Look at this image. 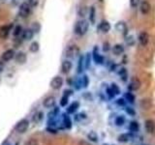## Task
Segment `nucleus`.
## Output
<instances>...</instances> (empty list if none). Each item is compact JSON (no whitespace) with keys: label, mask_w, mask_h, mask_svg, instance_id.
Returning <instances> with one entry per match:
<instances>
[{"label":"nucleus","mask_w":155,"mask_h":145,"mask_svg":"<svg viewBox=\"0 0 155 145\" xmlns=\"http://www.w3.org/2000/svg\"><path fill=\"white\" fill-rule=\"evenodd\" d=\"M89 27V23L86 19H81L75 25V33L78 34V35L82 36L87 32Z\"/></svg>","instance_id":"1"},{"label":"nucleus","mask_w":155,"mask_h":145,"mask_svg":"<svg viewBox=\"0 0 155 145\" xmlns=\"http://www.w3.org/2000/svg\"><path fill=\"white\" fill-rule=\"evenodd\" d=\"M31 13V6L29 5L28 3L24 2L22 3L21 6H19V10H18V16L22 18H27L29 14Z\"/></svg>","instance_id":"2"},{"label":"nucleus","mask_w":155,"mask_h":145,"mask_svg":"<svg viewBox=\"0 0 155 145\" xmlns=\"http://www.w3.org/2000/svg\"><path fill=\"white\" fill-rule=\"evenodd\" d=\"M28 127H29V121L27 119H22L16 125L15 130H16L17 132L19 133V134H23V133L26 132V130L28 129Z\"/></svg>","instance_id":"3"},{"label":"nucleus","mask_w":155,"mask_h":145,"mask_svg":"<svg viewBox=\"0 0 155 145\" xmlns=\"http://www.w3.org/2000/svg\"><path fill=\"white\" fill-rule=\"evenodd\" d=\"M80 54V48L77 46H70L66 50V56L68 58H75Z\"/></svg>","instance_id":"4"},{"label":"nucleus","mask_w":155,"mask_h":145,"mask_svg":"<svg viewBox=\"0 0 155 145\" xmlns=\"http://www.w3.org/2000/svg\"><path fill=\"white\" fill-rule=\"evenodd\" d=\"M62 85H63V79L60 76H54L51 81V87L54 90L60 89Z\"/></svg>","instance_id":"5"},{"label":"nucleus","mask_w":155,"mask_h":145,"mask_svg":"<svg viewBox=\"0 0 155 145\" xmlns=\"http://www.w3.org/2000/svg\"><path fill=\"white\" fill-rule=\"evenodd\" d=\"M14 56H15V50H7L2 53L1 58H2V61L8 62L10 60H12L14 58Z\"/></svg>","instance_id":"6"},{"label":"nucleus","mask_w":155,"mask_h":145,"mask_svg":"<svg viewBox=\"0 0 155 145\" xmlns=\"http://www.w3.org/2000/svg\"><path fill=\"white\" fill-rule=\"evenodd\" d=\"M115 29H116V31L119 32L120 34H123V35H126V33H127V31H128V27L124 21H119V22L116 23Z\"/></svg>","instance_id":"7"},{"label":"nucleus","mask_w":155,"mask_h":145,"mask_svg":"<svg viewBox=\"0 0 155 145\" xmlns=\"http://www.w3.org/2000/svg\"><path fill=\"white\" fill-rule=\"evenodd\" d=\"M43 105L47 108H53V106H54V105H55V98L53 96L48 97V98H46L45 100H44Z\"/></svg>","instance_id":"8"},{"label":"nucleus","mask_w":155,"mask_h":145,"mask_svg":"<svg viewBox=\"0 0 155 145\" xmlns=\"http://www.w3.org/2000/svg\"><path fill=\"white\" fill-rule=\"evenodd\" d=\"M140 10L142 14H147L150 10H151V6H150V3L148 1H143L140 3Z\"/></svg>","instance_id":"9"},{"label":"nucleus","mask_w":155,"mask_h":145,"mask_svg":"<svg viewBox=\"0 0 155 145\" xmlns=\"http://www.w3.org/2000/svg\"><path fill=\"white\" fill-rule=\"evenodd\" d=\"M98 29L103 33H108L110 30V24L109 21H101V23L99 24Z\"/></svg>","instance_id":"10"},{"label":"nucleus","mask_w":155,"mask_h":145,"mask_svg":"<svg viewBox=\"0 0 155 145\" xmlns=\"http://www.w3.org/2000/svg\"><path fill=\"white\" fill-rule=\"evenodd\" d=\"M148 41H149V36L147 33L145 32H142L139 35V42L142 46H147L148 44Z\"/></svg>","instance_id":"11"},{"label":"nucleus","mask_w":155,"mask_h":145,"mask_svg":"<svg viewBox=\"0 0 155 145\" xmlns=\"http://www.w3.org/2000/svg\"><path fill=\"white\" fill-rule=\"evenodd\" d=\"M26 59H27L26 54L22 51H19L16 54V61L18 64H21V65L24 64V63L26 62Z\"/></svg>","instance_id":"12"},{"label":"nucleus","mask_w":155,"mask_h":145,"mask_svg":"<svg viewBox=\"0 0 155 145\" xmlns=\"http://www.w3.org/2000/svg\"><path fill=\"white\" fill-rule=\"evenodd\" d=\"M144 127H145V130L148 134H153L155 130V124L152 120H147L144 123Z\"/></svg>","instance_id":"13"},{"label":"nucleus","mask_w":155,"mask_h":145,"mask_svg":"<svg viewBox=\"0 0 155 145\" xmlns=\"http://www.w3.org/2000/svg\"><path fill=\"white\" fill-rule=\"evenodd\" d=\"M10 30H11V26L10 25H2L0 27V38H7L10 33Z\"/></svg>","instance_id":"14"},{"label":"nucleus","mask_w":155,"mask_h":145,"mask_svg":"<svg viewBox=\"0 0 155 145\" xmlns=\"http://www.w3.org/2000/svg\"><path fill=\"white\" fill-rule=\"evenodd\" d=\"M72 69V63L71 61L69 60H64L62 62V65H61V70H62V72H64V74H68Z\"/></svg>","instance_id":"15"},{"label":"nucleus","mask_w":155,"mask_h":145,"mask_svg":"<svg viewBox=\"0 0 155 145\" xmlns=\"http://www.w3.org/2000/svg\"><path fill=\"white\" fill-rule=\"evenodd\" d=\"M140 82L137 79H134L132 81L130 82V84L128 86V88L131 90V91H136V90H138L140 88Z\"/></svg>","instance_id":"16"},{"label":"nucleus","mask_w":155,"mask_h":145,"mask_svg":"<svg viewBox=\"0 0 155 145\" xmlns=\"http://www.w3.org/2000/svg\"><path fill=\"white\" fill-rule=\"evenodd\" d=\"M33 35H34V32L32 31L31 28L25 29V30L23 31V34H22L23 39H24V40H26V41H30L31 39L33 38Z\"/></svg>","instance_id":"17"},{"label":"nucleus","mask_w":155,"mask_h":145,"mask_svg":"<svg viewBox=\"0 0 155 145\" xmlns=\"http://www.w3.org/2000/svg\"><path fill=\"white\" fill-rule=\"evenodd\" d=\"M123 51H124V47H123L122 45H119V44L114 46V47H113V52H114V54H115V55L122 54Z\"/></svg>","instance_id":"18"},{"label":"nucleus","mask_w":155,"mask_h":145,"mask_svg":"<svg viewBox=\"0 0 155 145\" xmlns=\"http://www.w3.org/2000/svg\"><path fill=\"white\" fill-rule=\"evenodd\" d=\"M95 19H96V10L94 6H91L89 10V21L91 24L95 23Z\"/></svg>","instance_id":"19"},{"label":"nucleus","mask_w":155,"mask_h":145,"mask_svg":"<svg viewBox=\"0 0 155 145\" xmlns=\"http://www.w3.org/2000/svg\"><path fill=\"white\" fill-rule=\"evenodd\" d=\"M93 59L97 64H102L104 61V58L102 57L98 52H97V48H95L94 51H93Z\"/></svg>","instance_id":"20"},{"label":"nucleus","mask_w":155,"mask_h":145,"mask_svg":"<svg viewBox=\"0 0 155 145\" xmlns=\"http://www.w3.org/2000/svg\"><path fill=\"white\" fill-rule=\"evenodd\" d=\"M43 118H44V113L42 112V111H37V112L33 116V121L35 123H40L43 120Z\"/></svg>","instance_id":"21"},{"label":"nucleus","mask_w":155,"mask_h":145,"mask_svg":"<svg viewBox=\"0 0 155 145\" xmlns=\"http://www.w3.org/2000/svg\"><path fill=\"white\" fill-rule=\"evenodd\" d=\"M129 130L131 132H138L139 130V124L138 122H136V121H132V122L130 123L129 125Z\"/></svg>","instance_id":"22"},{"label":"nucleus","mask_w":155,"mask_h":145,"mask_svg":"<svg viewBox=\"0 0 155 145\" xmlns=\"http://www.w3.org/2000/svg\"><path fill=\"white\" fill-rule=\"evenodd\" d=\"M39 48H40V46H39V43L38 42H33L30 47H29V50L31 52H37L39 50Z\"/></svg>","instance_id":"23"},{"label":"nucleus","mask_w":155,"mask_h":145,"mask_svg":"<svg viewBox=\"0 0 155 145\" xmlns=\"http://www.w3.org/2000/svg\"><path fill=\"white\" fill-rule=\"evenodd\" d=\"M79 105L80 104L78 103V102H75V103H73L70 106H69V108H68V112L69 113H73V112H75V111L79 108Z\"/></svg>","instance_id":"24"},{"label":"nucleus","mask_w":155,"mask_h":145,"mask_svg":"<svg viewBox=\"0 0 155 145\" xmlns=\"http://www.w3.org/2000/svg\"><path fill=\"white\" fill-rule=\"evenodd\" d=\"M21 32H22V28H21V25H17L16 27L14 28V30H13V35H14L15 37H18V36L21 34Z\"/></svg>","instance_id":"25"},{"label":"nucleus","mask_w":155,"mask_h":145,"mask_svg":"<svg viewBox=\"0 0 155 145\" xmlns=\"http://www.w3.org/2000/svg\"><path fill=\"white\" fill-rule=\"evenodd\" d=\"M125 41H126V44H127L128 46H134L135 45V38L132 35L126 36Z\"/></svg>","instance_id":"26"},{"label":"nucleus","mask_w":155,"mask_h":145,"mask_svg":"<svg viewBox=\"0 0 155 145\" xmlns=\"http://www.w3.org/2000/svg\"><path fill=\"white\" fill-rule=\"evenodd\" d=\"M129 134H120L118 137V141L119 142H127L129 140Z\"/></svg>","instance_id":"27"},{"label":"nucleus","mask_w":155,"mask_h":145,"mask_svg":"<svg viewBox=\"0 0 155 145\" xmlns=\"http://www.w3.org/2000/svg\"><path fill=\"white\" fill-rule=\"evenodd\" d=\"M124 123H125V118L123 117L122 115H120V116H118V117H116L115 124L117 125V126H122Z\"/></svg>","instance_id":"28"},{"label":"nucleus","mask_w":155,"mask_h":145,"mask_svg":"<svg viewBox=\"0 0 155 145\" xmlns=\"http://www.w3.org/2000/svg\"><path fill=\"white\" fill-rule=\"evenodd\" d=\"M86 12H87V10H86L85 6H81V8H79V11H78V13H79V16L82 17V18H84L86 14Z\"/></svg>","instance_id":"29"},{"label":"nucleus","mask_w":155,"mask_h":145,"mask_svg":"<svg viewBox=\"0 0 155 145\" xmlns=\"http://www.w3.org/2000/svg\"><path fill=\"white\" fill-rule=\"evenodd\" d=\"M84 58L81 56L80 57V60H79V68H78V70H79V72H82V69H84Z\"/></svg>","instance_id":"30"},{"label":"nucleus","mask_w":155,"mask_h":145,"mask_svg":"<svg viewBox=\"0 0 155 145\" xmlns=\"http://www.w3.org/2000/svg\"><path fill=\"white\" fill-rule=\"evenodd\" d=\"M31 29H32V31H33V32L38 33L39 31H40V29H41V25H40V24H39L38 22H34V23H33V25H32V27H31Z\"/></svg>","instance_id":"31"},{"label":"nucleus","mask_w":155,"mask_h":145,"mask_svg":"<svg viewBox=\"0 0 155 145\" xmlns=\"http://www.w3.org/2000/svg\"><path fill=\"white\" fill-rule=\"evenodd\" d=\"M111 90H113V92H114V95H117V94H119L120 93V89H119V87L116 85L115 83H113L111 84V88H110Z\"/></svg>","instance_id":"32"},{"label":"nucleus","mask_w":155,"mask_h":145,"mask_svg":"<svg viewBox=\"0 0 155 145\" xmlns=\"http://www.w3.org/2000/svg\"><path fill=\"white\" fill-rule=\"evenodd\" d=\"M88 138L91 140V141H94V142H96L97 140H98V137H97L96 133H94V132H91V133L88 134Z\"/></svg>","instance_id":"33"},{"label":"nucleus","mask_w":155,"mask_h":145,"mask_svg":"<svg viewBox=\"0 0 155 145\" xmlns=\"http://www.w3.org/2000/svg\"><path fill=\"white\" fill-rule=\"evenodd\" d=\"M84 67L85 69H88L90 66V53H86V57H85V62H84Z\"/></svg>","instance_id":"34"},{"label":"nucleus","mask_w":155,"mask_h":145,"mask_svg":"<svg viewBox=\"0 0 155 145\" xmlns=\"http://www.w3.org/2000/svg\"><path fill=\"white\" fill-rule=\"evenodd\" d=\"M125 98L127 99V101H129L130 103H134V101H135V96L132 93H127L125 95Z\"/></svg>","instance_id":"35"},{"label":"nucleus","mask_w":155,"mask_h":145,"mask_svg":"<svg viewBox=\"0 0 155 145\" xmlns=\"http://www.w3.org/2000/svg\"><path fill=\"white\" fill-rule=\"evenodd\" d=\"M67 104H68V96L67 95H64V96L62 97L61 101H60V105L62 106H65Z\"/></svg>","instance_id":"36"},{"label":"nucleus","mask_w":155,"mask_h":145,"mask_svg":"<svg viewBox=\"0 0 155 145\" xmlns=\"http://www.w3.org/2000/svg\"><path fill=\"white\" fill-rule=\"evenodd\" d=\"M140 4V0H130V6L132 8L138 7Z\"/></svg>","instance_id":"37"},{"label":"nucleus","mask_w":155,"mask_h":145,"mask_svg":"<svg viewBox=\"0 0 155 145\" xmlns=\"http://www.w3.org/2000/svg\"><path fill=\"white\" fill-rule=\"evenodd\" d=\"M81 84L84 85V87H87V85H88V77H87V76H84L82 77Z\"/></svg>","instance_id":"38"},{"label":"nucleus","mask_w":155,"mask_h":145,"mask_svg":"<svg viewBox=\"0 0 155 145\" xmlns=\"http://www.w3.org/2000/svg\"><path fill=\"white\" fill-rule=\"evenodd\" d=\"M28 4L30 5L31 7H36V6H38V4H39V0H29Z\"/></svg>","instance_id":"39"},{"label":"nucleus","mask_w":155,"mask_h":145,"mask_svg":"<svg viewBox=\"0 0 155 145\" xmlns=\"http://www.w3.org/2000/svg\"><path fill=\"white\" fill-rule=\"evenodd\" d=\"M126 112H127L129 115L131 116H134L136 115V111L133 109V108H126Z\"/></svg>","instance_id":"40"},{"label":"nucleus","mask_w":155,"mask_h":145,"mask_svg":"<svg viewBox=\"0 0 155 145\" xmlns=\"http://www.w3.org/2000/svg\"><path fill=\"white\" fill-rule=\"evenodd\" d=\"M26 145H38V141H37V139H35V138H31L26 143Z\"/></svg>","instance_id":"41"},{"label":"nucleus","mask_w":155,"mask_h":145,"mask_svg":"<svg viewBox=\"0 0 155 145\" xmlns=\"http://www.w3.org/2000/svg\"><path fill=\"white\" fill-rule=\"evenodd\" d=\"M103 50L104 51H109L110 50V44L109 43H104V45H103Z\"/></svg>","instance_id":"42"},{"label":"nucleus","mask_w":155,"mask_h":145,"mask_svg":"<svg viewBox=\"0 0 155 145\" xmlns=\"http://www.w3.org/2000/svg\"><path fill=\"white\" fill-rule=\"evenodd\" d=\"M64 122L66 123V126L68 125V127H71V121H70L69 117H67L66 115H64Z\"/></svg>","instance_id":"43"},{"label":"nucleus","mask_w":155,"mask_h":145,"mask_svg":"<svg viewBox=\"0 0 155 145\" xmlns=\"http://www.w3.org/2000/svg\"><path fill=\"white\" fill-rule=\"evenodd\" d=\"M116 103H117V105H125L124 99H118L117 101H116Z\"/></svg>","instance_id":"44"},{"label":"nucleus","mask_w":155,"mask_h":145,"mask_svg":"<svg viewBox=\"0 0 155 145\" xmlns=\"http://www.w3.org/2000/svg\"><path fill=\"white\" fill-rule=\"evenodd\" d=\"M107 93H108V95H110V97H111V98H113V97L114 96L113 90H111L110 88H108V89H107Z\"/></svg>","instance_id":"45"},{"label":"nucleus","mask_w":155,"mask_h":145,"mask_svg":"<svg viewBox=\"0 0 155 145\" xmlns=\"http://www.w3.org/2000/svg\"><path fill=\"white\" fill-rule=\"evenodd\" d=\"M3 69H4V65L2 62H0V74L3 72Z\"/></svg>","instance_id":"46"},{"label":"nucleus","mask_w":155,"mask_h":145,"mask_svg":"<svg viewBox=\"0 0 155 145\" xmlns=\"http://www.w3.org/2000/svg\"><path fill=\"white\" fill-rule=\"evenodd\" d=\"M2 145H10V143H9L8 141H5V142H4V143L2 144Z\"/></svg>","instance_id":"47"},{"label":"nucleus","mask_w":155,"mask_h":145,"mask_svg":"<svg viewBox=\"0 0 155 145\" xmlns=\"http://www.w3.org/2000/svg\"><path fill=\"white\" fill-rule=\"evenodd\" d=\"M16 145H18V144H16Z\"/></svg>","instance_id":"48"},{"label":"nucleus","mask_w":155,"mask_h":145,"mask_svg":"<svg viewBox=\"0 0 155 145\" xmlns=\"http://www.w3.org/2000/svg\"><path fill=\"white\" fill-rule=\"evenodd\" d=\"M0 81H1V80H0Z\"/></svg>","instance_id":"49"}]
</instances>
